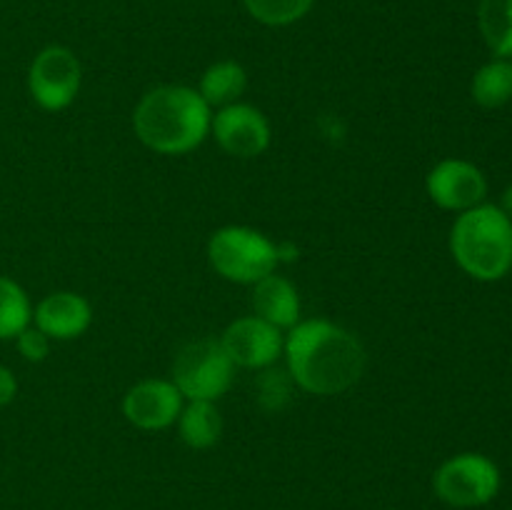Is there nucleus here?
Segmentation results:
<instances>
[{"label":"nucleus","mask_w":512,"mask_h":510,"mask_svg":"<svg viewBox=\"0 0 512 510\" xmlns=\"http://www.w3.org/2000/svg\"><path fill=\"white\" fill-rule=\"evenodd\" d=\"M288 373L310 395H340L365 373L368 353L360 338L333 320H300L285 335Z\"/></svg>","instance_id":"f257e3e1"},{"label":"nucleus","mask_w":512,"mask_h":510,"mask_svg":"<svg viewBox=\"0 0 512 510\" xmlns=\"http://www.w3.org/2000/svg\"><path fill=\"white\" fill-rule=\"evenodd\" d=\"M213 108L198 88L158 85L135 105L133 128L140 143L160 155H185L210 135Z\"/></svg>","instance_id":"f03ea898"},{"label":"nucleus","mask_w":512,"mask_h":510,"mask_svg":"<svg viewBox=\"0 0 512 510\" xmlns=\"http://www.w3.org/2000/svg\"><path fill=\"white\" fill-rule=\"evenodd\" d=\"M450 253L465 275L498 283L512 270V220L488 200L458 213L450 228Z\"/></svg>","instance_id":"7ed1b4c3"},{"label":"nucleus","mask_w":512,"mask_h":510,"mask_svg":"<svg viewBox=\"0 0 512 510\" xmlns=\"http://www.w3.org/2000/svg\"><path fill=\"white\" fill-rule=\"evenodd\" d=\"M210 268L220 278L240 285H255L280 265L278 243L248 225H225L208 240Z\"/></svg>","instance_id":"20e7f679"},{"label":"nucleus","mask_w":512,"mask_h":510,"mask_svg":"<svg viewBox=\"0 0 512 510\" xmlns=\"http://www.w3.org/2000/svg\"><path fill=\"white\" fill-rule=\"evenodd\" d=\"M235 378V365L218 338H200L185 345L173 363V383L185 400L223 398Z\"/></svg>","instance_id":"39448f33"},{"label":"nucleus","mask_w":512,"mask_h":510,"mask_svg":"<svg viewBox=\"0 0 512 510\" xmlns=\"http://www.w3.org/2000/svg\"><path fill=\"white\" fill-rule=\"evenodd\" d=\"M503 475L483 453H460L435 470V495L450 508H483L500 493Z\"/></svg>","instance_id":"423d86ee"},{"label":"nucleus","mask_w":512,"mask_h":510,"mask_svg":"<svg viewBox=\"0 0 512 510\" xmlns=\"http://www.w3.org/2000/svg\"><path fill=\"white\" fill-rule=\"evenodd\" d=\"M83 68L78 55L65 45H48L28 68L30 98L48 113L65 110L80 93Z\"/></svg>","instance_id":"0eeeda50"},{"label":"nucleus","mask_w":512,"mask_h":510,"mask_svg":"<svg viewBox=\"0 0 512 510\" xmlns=\"http://www.w3.org/2000/svg\"><path fill=\"white\" fill-rule=\"evenodd\" d=\"M210 135L228 155L250 160L270 148V123L255 105L233 103L215 110L210 120Z\"/></svg>","instance_id":"6e6552de"},{"label":"nucleus","mask_w":512,"mask_h":510,"mask_svg":"<svg viewBox=\"0 0 512 510\" xmlns=\"http://www.w3.org/2000/svg\"><path fill=\"white\" fill-rule=\"evenodd\" d=\"M218 340L235 368L250 370H265L275 365V360L283 355L285 348L283 330L270 325L268 320L258 318V315H245V318L233 320Z\"/></svg>","instance_id":"1a4fd4ad"},{"label":"nucleus","mask_w":512,"mask_h":510,"mask_svg":"<svg viewBox=\"0 0 512 510\" xmlns=\"http://www.w3.org/2000/svg\"><path fill=\"white\" fill-rule=\"evenodd\" d=\"M425 190L438 208L465 213L488 198V178L475 163L463 158H445L425 178Z\"/></svg>","instance_id":"9d476101"},{"label":"nucleus","mask_w":512,"mask_h":510,"mask_svg":"<svg viewBox=\"0 0 512 510\" xmlns=\"http://www.w3.org/2000/svg\"><path fill=\"white\" fill-rule=\"evenodd\" d=\"M185 398L173 380L148 378L123 395V415L138 430H165L178 423Z\"/></svg>","instance_id":"9b49d317"},{"label":"nucleus","mask_w":512,"mask_h":510,"mask_svg":"<svg viewBox=\"0 0 512 510\" xmlns=\"http://www.w3.org/2000/svg\"><path fill=\"white\" fill-rule=\"evenodd\" d=\"M33 325L50 340H75L93 325V305L80 293L58 290L35 305Z\"/></svg>","instance_id":"f8f14e48"},{"label":"nucleus","mask_w":512,"mask_h":510,"mask_svg":"<svg viewBox=\"0 0 512 510\" xmlns=\"http://www.w3.org/2000/svg\"><path fill=\"white\" fill-rule=\"evenodd\" d=\"M255 315L268 320L280 330H290L300 323V295L293 280L270 273L253 285Z\"/></svg>","instance_id":"ddd939ff"},{"label":"nucleus","mask_w":512,"mask_h":510,"mask_svg":"<svg viewBox=\"0 0 512 510\" xmlns=\"http://www.w3.org/2000/svg\"><path fill=\"white\" fill-rule=\"evenodd\" d=\"M175 425H178L180 440L193 450L213 448L223 435V418L210 400H188Z\"/></svg>","instance_id":"4468645a"},{"label":"nucleus","mask_w":512,"mask_h":510,"mask_svg":"<svg viewBox=\"0 0 512 510\" xmlns=\"http://www.w3.org/2000/svg\"><path fill=\"white\" fill-rule=\"evenodd\" d=\"M248 88V73L238 60H218L203 73L198 93L203 95L210 108L240 103V95Z\"/></svg>","instance_id":"2eb2a0df"},{"label":"nucleus","mask_w":512,"mask_h":510,"mask_svg":"<svg viewBox=\"0 0 512 510\" xmlns=\"http://www.w3.org/2000/svg\"><path fill=\"white\" fill-rule=\"evenodd\" d=\"M470 95L485 110L508 105L512 100V60L493 58L480 65L470 83Z\"/></svg>","instance_id":"dca6fc26"},{"label":"nucleus","mask_w":512,"mask_h":510,"mask_svg":"<svg viewBox=\"0 0 512 510\" xmlns=\"http://www.w3.org/2000/svg\"><path fill=\"white\" fill-rule=\"evenodd\" d=\"M478 30L493 58L512 60V0H480Z\"/></svg>","instance_id":"f3484780"},{"label":"nucleus","mask_w":512,"mask_h":510,"mask_svg":"<svg viewBox=\"0 0 512 510\" xmlns=\"http://www.w3.org/2000/svg\"><path fill=\"white\" fill-rule=\"evenodd\" d=\"M33 323V305L23 285L0 275V340H15L20 330Z\"/></svg>","instance_id":"a211bd4d"},{"label":"nucleus","mask_w":512,"mask_h":510,"mask_svg":"<svg viewBox=\"0 0 512 510\" xmlns=\"http://www.w3.org/2000/svg\"><path fill=\"white\" fill-rule=\"evenodd\" d=\"M250 18L270 28H285L303 20L315 5V0H243Z\"/></svg>","instance_id":"6ab92c4d"},{"label":"nucleus","mask_w":512,"mask_h":510,"mask_svg":"<svg viewBox=\"0 0 512 510\" xmlns=\"http://www.w3.org/2000/svg\"><path fill=\"white\" fill-rule=\"evenodd\" d=\"M293 378H290L288 370H275L273 365L265 368L263 378L258 383V395L260 405L265 410H280L290 398V388H293Z\"/></svg>","instance_id":"aec40b11"},{"label":"nucleus","mask_w":512,"mask_h":510,"mask_svg":"<svg viewBox=\"0 0 512 510\" xmlns=\"http://www.w3.org/2000/svg\"><path fill=\"white\" fill-rule=\"evenodd\" d=\"M50 343H53V340H50L48 335L43 333V330L35 328L33 323H30L28 328L20 330V333L15 335V345H18V353L23 355L28 363H43V360L50 355Z\"/></svg>","instance_id":"412c9836"},{"label":"nucleus","mask_w":512,"mask_h":510,"mask_svg":"<svg viewBox=\"0 0 512 510\" xmlns=\"http://www.w3.org/2000/svg\"><path fill=\"white\" fill-rule=\"evenodd\" d=\"M18 395V380H15L13 370L0 365V408L10 405Z\"/></svg>","instance_id":"4be33fe9"},{"label":"nucleus","mask_w":512,"mask_h":510,"mask_svg":"<svg viewBox=\"0 0 512 510\" xmlns=\"http://www.w3.org/2000/svg\"><path fill=\"white\" fill-rule=\"evenodd\" d=\"M498 208L503 210L505 215H508V218L512 220V183L508 185V188L503 190V193H500V200H498Z\"/></svg>","instance_id":"5701e85b"}]
</instances>
